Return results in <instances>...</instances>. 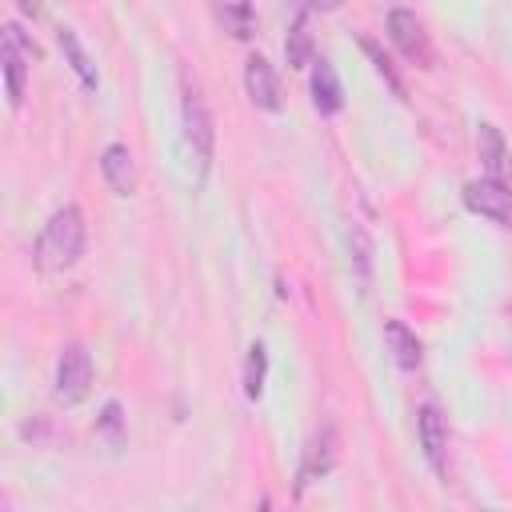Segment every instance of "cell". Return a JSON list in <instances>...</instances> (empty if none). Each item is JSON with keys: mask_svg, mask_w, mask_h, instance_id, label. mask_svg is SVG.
Wrapping results in <instances>:
<instances>
[{"mask_svg": "<svg viewBox=\"0 0 512 512\" xmlns=\"http://www.w3.org/2000/svg\"><path fill=\"white\" fill-rule=\"evenodd\" d=\"M84 236H88V232H84V212H80L76 204H64V208H56V212L48 216V224L40 228L32 256H36V264H40L44 272H64V268H72V264L80 260Z\"/></svg>", "mask_w": 512, "mask_h": 512, "instance_id": "obj_1", "label": "cell"}, {"mask_svg": "<svg viewBox=\"0 0 512 512\" xmlns=\"http://www.w3.org/2000/svg\"><path fill=\"white\" fill-rule=\"evenodd\" d=\"M32 56H36L32 40L16 24H4V32H0V64H4V92H8L12 108L24 104V80H28Z\"/></svg>", "mask_w": 512, "mask_h": 512, "instance_id": "obj_2", "label": "cell"}, {"mask_svg": "<svg viewBox=\"0 0 512 512\" xmlns=\"http://www.w3.org/2000/svg\"><path fill=\"white\" fill-rule=\"evenodd\" d=\"M180 116H184V144H188V152H192V160L200 168V180H204L208 176V164H212V148H216V128H212L208 104L188 88Z\"/></svg>", "mask_w": 512, "mask_h": 512, "instance_id": "obj_3", "label": "cell"}, {"mask_svg": "<svg viewBox=\"0 0 512 512\" xmlns=\"http://www.w3.org/2000/svg\"><path fill=\"white\" fill-rule=\"evenodd\" d=\"M88 388H92V356L80 344H68L60 352V360H56V388H52V396H56V404L72 408V404H80L88 396Z\"/></svg>", "mask_w": 512, "mask_h": 512, "instance_id": "obj_4", "label": "cell"}, {"mask_svg": "<svg viewBox=\"0 0 512 512\" xmlns=\"http://www.w3.org/2000/svg\"><path fill=\"white\" fill-rule=\"evenodd\" d=\"M388 40L416 68H432V44H428V32H424V24L412 8H392L388 12Z\"/></svg>", "mask_w": 512, "mask_h": 512, "instance_id": "obj_5", "label": "cell"}, {"mask_svg": "<svg viewBox=\"0 0 512 512\" xmlns=\"http://www.w3.org/2000/svg\"><path fill=\"white\" fill-rule=\"evenodd\" d=\"M464 204L476 212V216H488L492 224L500 228H512V188L508 184H496V180H472L464 184Z\"/></svg>", "mask_w": 512, "mask_h": 512, "instance_id": "obj_6", "label": "cell"}, {"mask_svg": "<svg viewBox=\"0 0 512 512\" xmlns=\"http://www.w3.org/2000/svg\"><path fill=\"white\" fill-rule=\"evenodd\" d=\"M416 432H420V448H424L432 472L436 476H448V424H444V416H440L436 404H420Z\"/></svg>", "mask_w": 512, "mask_h": 512, "instance_id": "obj_7", "label": "cell"}, {"mask_svg": "<svg viewBox=\"0 0 512 512\" xmlns=\"http://www.w3.org/2000/svg\"><path fill=\"white\" fill-rule=\"evenodd\" d=\"M476 152H480L484 176L512 188V152H508V144H504V136H500L496 124H480L476 128Z\"/></svg>", "mask_w": 512, "mask_h": 512, "instance_id": "obj_8", "label": "cell"}, {"mask_svg": "<svg viewBox=\"0 0 512 512\" xmlns=\"http://www.w3.org/2000/svg\"><path fill=\"white\" fill-rule=\"evenodd\" d=\"M244 88H248V100L256 108L280 112V80H276V68L264 56H248V64H244Z\"/></svg>", "mask_w": 512, "mask_h": 512, "instance_id": "obj_9", "label": "cell"}, {"mask_svg": "<svg viewBox=\"0 0 512 512\" xmlns=\"http://www.w3.org/2000/svg\"><path fill=\"white\" fill-rule=\"evenodd\" d=\"M308 92H312V108L320 116H336L344 108V88H340V76H336L332 60H324V56L312 60V84H308Z\"/></svg>", "mask_w": 512, "mask_h": 512, "instance_id": "obj_10", "label": "cell"}, {"mask_svg": "<svg viewBox=\"0 0 512 512\" xmlns=\"http://www.w3.org/2000/svg\"><path fill=\"white\" fill-rule=\"evenodd\" d=\"M332 468H336V432L324 424V428L308 440V448H304V464H300L296 480H300V488H304L308 480H320V476H328Z\"/></svg>", "mask_w": 512, "mask_h": 512, "instance_id": "obj_11", "label": "cell"}, {"mask_svg": "<svg viewBox=\"0 0 512 512\" xmlns=\"http://www.w3.org/2000/svg\"><path fill=\"white\" fill-rule=\"evenodd\" d=\"M100 172H104V180H108V188L116 196H132V188H136V164H132L128 144H108L100 152Z\"/></svg>", "mask_w": 512, "mask_h": 512, "instance_id": "obj_12", "label": "cell"}, {"mask_svg": "<svg viewBox=\"0 0 512 512\" xmlns=\"http://www.w3.org/2000/svg\"><path fill=\"white\" fill-rule=\"evenodd\" d=\"M384 344H388V352H392L396 368H404V372L420 368V360H424V348H420L416 332H412L404 320H384Z\"/></svg>", "mask_w": 512, "mask_h": 512, "instance_id": "obj_13", "label": "cell"}, {"mask_svg": "<svg viewBox=\"0 0 512 512\" xmlns=\"http://www.w3.org/2000/svg\"><path fill=\"white\" fill-rule=\"evenodd\" d=\"M212 16L232 40H252L256 36V12H252L248 0H212Z\"/></svg>", "mask_w": 512, "mask_h": 512, "instance_id": "obj_14", "label": "cell"}, {"mask_svg": "<svg viewBox=\"0 0 512 512\" xmlns=\"http://www.w3.org/2000/svg\"><path fill=\"white\" fill-rule=\"evenodd\" d=\"M56 40H60V52L68 56V68L80 76L84 92H96V88H100V76H96V68H92V60H88V52L80 48L76 32H72V28H60V32H56Z\"/></svg>", "mask_w": 512, "mask_h": 512, "instance_id": "obj_15", "label": "cell"}, {"mask_svg": "<svg viewBox=\"0 0 512 512\" xmlns=\"http://www.w3.org/2000/svg\"><path fill=\"white\" fill-rule=\"evenodd\" d=\"M284 60H288V68H308L316 60L312 56V36H308V16H292L288 36H284Z\"/></svg>", "mask_w": 512, "mask_h": 512, "instance_id": "obj_16", "label": "cell"}, {"mask_svg": "<svg viewBox=\"0 0 512 512\" xmlns=\"http://www.w3.org/2000/svg\"><path fill=\"white\" fill-rule=\"evenodd\" d=\"M264 376H268V348L256 340V344L248 348V360H244V396H248V400H260Z\"/></svg>", "mask_w": 512, "mask_h": 512, "instance_id": "obj_17", "label": "cell"}, {"mask_svg": "<svg viewBox=\"0 0 512 512\" xmlns=\"http://www.w3.org/2000/svg\"><path fill=\"white\" fill-rule=\"evenodd\" d=\"M360 48H364V56L372 60V68H376V72L384 76V84H388V88H392V92H396V96L404 100V96H408V92H404V80H400V72L392 68V60L384 56V48H380L376 40H360Z\"/></svg>", "mask_w": 512, "mask_h": 512, "instance_id": "obj_18", "label": "cell"}, {"mask_svg": "<svg viewBox=\"0 0 512 512\" xmlns=\"http://www.w3.org/2000/svg\"><path fill=\"white\" fill-rule=\"evenodd\" d=\"M96 436H104L112 448L124 444V408H120L116 400L104 404V412H100V420H96Z\"/></svg>", "mask_w": 512, "mask_h": 512, "instance_id": "obj_19", "label": "cell"}, {"mask_svg": "<svg viewBox=\"0 0 512 512\" xmlns=\"http://www.w3.org/2000/svg\"><path fill=\"white\" fill-rule=\"evenodd\" d=\"M348 244H352V260H356V280L368 288V276H372V272H368V252H372V248H368V236H364V228H352Z\"/></svg>", "mask_w": 512, "mask_h": 512, "instance_id": "obj_20", "label": "cell"}, {"mask_svg": "<svg viewBox=\"0 0 512 512\" xmlns=\"http://www.w3.org/2000/svg\"><path fill=\"white\" fill-rule=\"evenodd\" d=\"M344 0H288V8H292V16H308V12H332V8H340Z\"/></svg>", "mask_w": 512, "mask_h": 512, "instance_id": "obj_21", "label": "cell"}, {"mask_svg": "<svg viewBox=\"0 0 512 512\" xmlns=\"http://www.w3.org/2000/svg\"><path fill=\"white\" fill-rule=\"evenodd\" d=\"M16 8H20L24 16H40V12H44V0H16Z\"/></svg>", "mask_w": 512, "mask_h": 512, "instance_id": "obj_22", "label": "cell"}]
</instances>
